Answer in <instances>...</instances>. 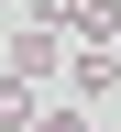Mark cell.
Instances as JSON below:
<instances>
[{
    "instance_id": "obj_1",
    "label": "cell",
    "mask_w": 121,
    "mask_h": 132,
    "mask_svg": "<svg viewBox=\"0 0 121 132\" xmlns=\"http://www.w3.org/2000/svg\"><path fill=\"white\" fill-rule=\"evenodd\" d=\"M55 66H66L55 22H22V33H11V77H55Z\"/></svg>"
},
{
    "instance_id": "obj_2",
    "label": "cell",
    "mask_w": 121,
    "mask_h": 132,
    "mask_svg": "<svg viewBox=\"0 0 121 132\" xmlns=\"http://www.w3.org/2000/svg\"><path fill=\"white\" fill-rule=\"evenodd\" d=\"M66 33H77V44H121V0H77Z\"/></svg>"
},
{
    "instance_id": "obj_3",
    "label": "cell",
    "mask_w": 121,
    "mask_h": 132,
    "mask_svg": "<svg viewBox=\"0 0 121 132\" xmlns=\"http://www.w3.org/2000/svg\"><path fill=\"white\" fill-rule=\"evenodd\" d=\"M0 132H33V77H0Z\"/></svg>"
},
{
    "instance_id": "obj_4",
    "label": "cell",
    "mask_w": 121,
    "mask_h": 132,
    "mask_svg": "<svg viewBox=\"0 0 121 132\" xmlns=\"http://www.w3.org/2000/svg\"><path fill=\"white\" fill-rule=\"evenodd\" d=\"M33 22H55V33H66V22H77V0H33Z\"/></svg>"
},
{
    "instance_id": "obj_5",
    "label": "cell",
    "mask_w": 121,
    "mask_h": 132,
    "mask_svg": "<svg viewBox=\"0 0 121 132\" xmlns=\"http://www.w3.org/2000/svg\"><path fill=\"white\" fill-rule=\"evenodd\" d=\"M33 132H88V121H77V110H55V121H33Z\"/></svg>"
}]
</instances>
